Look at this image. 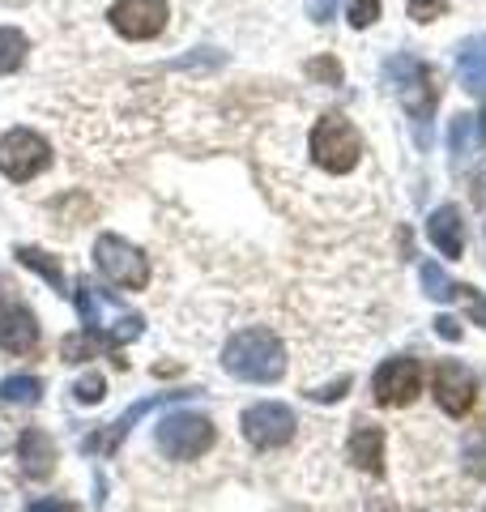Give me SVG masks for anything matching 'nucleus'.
<instances>
[{
    "label": "nucleus",
    "instance_id": "obj_1",
    "mask_svg": "<svg viewBox=\"0 0 486 512\" xmlns=\"http://www.w3.org/2000/svg\"><path fill=\"white\" fill-rule=\"evenodd\" d=\"M222 367L235 380L248 384H273L286 372V346L273 329H239L231 342L222 346Z\"/></svg>",
    "mask_w": 486,
    "mask_h": 512
},
{
    "label": "nucleus",
    "instance_id": "obj_2",
    "mask_svg": "<svg viewBox=\"0 0 486 512\" xmlns=\"http://www.w3.org/2000/svg\"><path fill=\"white\" fill-rule=\"evenodd\" d=\"M307 146H312V163L320 171L329 175H350L354 167L363 163V137L359 128H354L346 116H337V111H329V116H320L312 137H307Z\"/></svg>",
    "mask_w": 486,
    "mask_h": 512
},
{
    "label": "nucleus",
    "instance_id": "obj_3",
    "mask_svg": "<svg viewBox=\"0 0 486 512\" xmlns=\"http://www.w3.org/2000/svg\"><path fill=\"white\" fill-rule=\"evenodd\" d=\"M218 440V427L197 410H175L154 427V444L167 461H197Z\"/></svg>",
    "mask_w": 486,
    "mask_h": 512
},
{
    "label": "nucleus",
    "instance_id": "obj_4",
    "mask_svg": "<svg viewBox=\"0 0 486 512\" xmlns=\"http://www.w3.org/2000/svg\"><path fill=\"white\" fill-rule=\"evenodd\" d=\"M94 265H99V274L107 282H116L120 291H145V286H150V256L120 235L94 239Z\"/></svg>",
    "mask_w": 486,
    "mask_h": 512
},
{
    "label": "nucleus",
    "instance_id": "obj_5",
    "mask_svg": "<svg viewBox=\"0 0 486 512\" xmlns=\"http://www.w3.org/2000/svg\"><path fill=\"white\" fill-rule=\"evenodd\" d=\"M388 86H393V94H397V103L410 111L414 120H431V111H435V77H431V69L418 56H410V52H401V56H393L388 60Z\"/></svg>",
    "mask_w": 486,
    "mask_h": 512
},
{
    "label": "nucleus",
    "instance_id": "obj_6",
    "mask_svg": "<svg viewBox=\"0 0 486 512\" xmlns=\"http://www.w3.org/2000/svg\"><path fill=\"white\" fill-rule=\"evenodd\" d=\"M47 167H52V146H47L35 128H9L0 137V175L5 180L26 184Z\"/></svg>",
    "mask_w": 486,
    "mask_h": 512
},
{
    "label": "nucleus",
    "instance_id": "obj_7",
    "mask_svg": "<svg viewBox=\"0 0 486 512\" xmlns=\"http://www.w3.org/2000/svg\"><path fill=\"white\" fill-rule=\"evenodd\" d=\"M371 393H376L380 406H410L418 393H423V363L410 355L384 359L371 376Z\"/></svg>",
    "mask_w": 486,
    "mask_h": 512
},
{
    "label": "nucleus",
    "instance_id": "obj_8",
    "mask_svg": "<svg viewBox=\"0 0 486 512\" xmlns=\"http://www.w3.org/2000/svg\"><path fill=\"white\" fill-rule=\"evenodd\" d=\"M239 427H243V436H248V444L261 448V453L265 448H282V444H290V436H295V410L282 406V402H256V406L243 410Z\"/></svg>",
    "mask_w": 486,
    "mask_h": 512
},
{
    "label": "nucleus",
    "instance_id": "obj_9",
    "mask_svg": "<svg viewBox=\"0 0 486 512\" xmlns=\"http://www.w3.org/2000/svg\"><path fill=\"white\" fill-rule=\"evenodd\" d=\"M111 26L128 43H150L167 30V0H116Z\"/></svg>",
    "mask_w": 486,
    "mask_h": 512
},
{
    "label": "nucleus",
    "instance_id": "obj_10",
    "mask_svg": "<svg viewBox=\"0 0 486 512\" xmlns=\"http://www.w3.org/2000/svg\"><path fill=\"white\" fill-rule=\"evenodd\" d=\"M431 389H435V402H440V410L452 414V419H461V414L474 410L478 384H474V372H469L465 363L444 359L440 367H435V376H431Z\"/></svg>",
    "mask_w": 486,
    "mask_h": 512
},
{
    "label": "nucleus",
    "instance_id": "obj_11",
    "mask_svg": "<svg viewBox=\"0 0 486 512\" xmlns=\"http://www.w3.org/2000/svg\"><path fill=\"white\" fill-rule=\"evenodd\" d=\"M18 466L26 478H52L56 470V444L43 427H26L18 436Z\"/></svg>",
    "mask_w": 486,
    "mask_h": 512
},
{
    "label": "nucleus",
    "instance_id": "obj_12",
    "mask_svg": "<svg viewBox=\"0 0 486 512\" xmlns=\"http://www.w3.org/2000/svg\"><path fill=\"white\" fill-rule=\"evenodd\" d=\"M39 346V320L26 308H5L0 312V350L5 355H30Z\"/></svg>",
    "mask_w": 486,
    "mask_h": 512
},
{
    "label": "nucleus",
    "instance_id": "obj_13",
    "mask_svg": "<svg viewBox=\"0 0 486 512\" xmlns=\"http://www.w3.org/2000/svg\"><path fill=\"white\" fill-rule=\"evenodd\" d=\"M427 239L435 248H440L444 256H457L465 252V218H461V210L457 205H440V210H431V218H427Z\"/></svg>",
    "mask_w": 486,
    "mask_h": 512
},
{
    "label": "nucleus",
    "instance_id": "obj_14",
    "mask_svg": "<svg viewBox=\"0 0 486 512\" xmlns=\"http://www.w3.org/2000/svg\"><path fill=\"white\" fill-rule=\"evenodd\" d=\"M350 461L363 474H384V427L376 423H354L350 431Z\"/></svg>",
    "mask_w": 486,
    "mask_h": 512
},
{
    "label": "nucleus",
    "instance_id": "obj_15",
    "mask_svg": "<svg viewBox=\"0 0 486 512\" xmlns=\"http://www.w3.org/2000/svg\"><path fill=\"white\" fill-rule=\"evenodd\" d=\"M175 397H184V393H154V397H145V402H137L133 410L124 414V419H116V423H111V427L103 431V436L86 440V448H99V453H111V448H116V444L128 436V431H133V423L141 419V414H150V410H154V406H162V402H175Z\"/></svg>",
    "mask_w": 486,
    "mask_h": 512
},
{
    "label": "nucleus",
    "instance_id": "obj_16",
    "mask_svg": "<svg viewBox=\"0 0 486 512\" xmlns=\"http://www.w3.org/2000/svg\"><path fill=\"white\" fill-rule=\"evenodd\" d=\"M457 73L469 94H486V35H474L457 47Z\"/></svg>",
    "mask_w": 486,
    "mask_h": 512
},
{
    "label": "nucleus",
    "instance_id": "obj_17",
    "mask_svg": "<svg viewBox=\"0 0 486 512\" xmlns=\"http://www.w3.org/2000/svg\"><path fill=\"white\" fill-rule=\"evenodd\" d=\"M26 52H30V39L22 35V30L0 26V77H5V73H18L22 64H26Z\"/></svg>",
    "mask_w": 486,
    "mask_h": 512
},
{
    "label": "nucleus",
    "instance_id": "obj_18",
    "mask_svg": "<svg viewBox=\"0 0 486 512\" xmlns=\"http://www.w3.org/2000/svg\"><path fill=\"white\" fill-rule=\"evenodd\" d=\"M43 397V380L39 376H9L0 380V402L5 406H35Z\"/></svg>",
    "mask_w": 486,
    "mask_h": 512
},
{
    "label": "nucleus",
    "instance_id": "obj_19",
    "mask_svg": "<svg viewBox=\"0 0 486 512\" xmlns=\"http://www.w3.org/2000/svg\"><path fill=\"white\" fill-rule=\"evenodd\" d=\"M13 256H18V261H22L26 269H35V274H39L43 282H52V291H64V286H69V282H64V269H60L47 252H39V248H18Z\"/></svg>",
    "mask_w": 486,
    "mask_h": 512
},
{
    "label": "nucleus",
    "instance_id": "obj_20",
    "mask_svg": "<svg viewBox=\"0 0 486 512\" xmlns=\"http://www.w3.org/2000/svg\"><path fill=\"white\" fill-rule=\"evenodd\" d=\"M418 274H423V291H427V299H435V303H448V299H457V295H461V286L452 282L435 261H427L423 269H418Z\"/></svg>",
    "mask_w": 486,
    "mask_h": 512
},
{
    "label": "nucleus",
    "instance_id": "obj_21",
    "mask_svg": "<svg viewBox=\"0 0 486 512\" xmlns=\"http://www.w3.org/2000/svg\"><path fill=\"white\" fill-rule=\"evenodd\" d=\"M448 146H452V154H457V158L474 154V146H478V116H457V120H452Z\"/></svg>",
    "mask_w": 486,
    "mask_h": 512
},
{
    "label": "nucleus",
    "instance_id": "obj_22",
    "mask_svg": "<svg viewBox=\"0 0 486 512\" xmlns=\"http://www.w3.org/2000/svg\"><path fill=\"white\" fill-rule=\"evenodd\" d=\"M73 397H77L81 406H99L103 397H107V380H103L99 372H86V376L73 384Z\"/></svg>",
    "mask_w": 486,
    "mask_h": 512
},
{
    "label": "nucleus",
    "instance_id": "obj_23",
    "mask_svg": "<svg viewBox=\"0 0 486 512\" xmlns=\"http://www.w3.org/2000/svg\"><path fill=\"white\" fill-rule=\"evenodd\" d=\"M346 18H350L354 30L376 26V18H380V0H346Z\"/></svg>",
    "mask_w": 486,
    "mask_h": 512
},
{
    "label": "nucleus",
    "instance_id": "obj_24",
    "mask_svg": "<svg viewBox=\"0 0 486 512\" xmlns=\"http://www.w3.org/2000/svg\"><path fill=\"white\" fill-rule=\"evenodd\" d=\"M448 5L444 0H410V18L414 22H435V18H444Z\"/></svg>",
    "mask_w": 486,
    "mask_h": 512
},
{
    "label": "nucleus",
    "instance_id": "obj_25",
    "mask_svg": "<svg viewBox=\"0 0 486 512\" xmlns=\"http://www.w3.org/2000/svg\"><path fill=\"white\" fill-rule=\"evenodd\" d=\"M307 73H312V77H324L329 86L342 82V64L329 60V56H324V60H312V64H307Z\"/></svg>",
    "mask_w": 486,
    "mask_h": 512
},
{
    "label": "nucleus",
    "instance_id": "obj_26",
    "mask_svg": "<svg viewBox=\"0 0 486 512\" xmlns=\"http://www.w3.org/2000/svg\"><path fill=\"white\" fill-rule=\"evenodd\" d=\"M303 5H307V18H312V22H333V13H337V0H303Z\"/></svg>",
    "mask_w": 486,
    "mask_h": 512
},
{
    "label": "nucleus",
    "instance_id": "obj_27",
    "mask_svg": "<svg viewBox=\"0 0 486 512\" xmlns=\"http://www.w3.org/2000/svg\"><path fill=\"white\" fill-rule=\"evenodd\" d=\"M461 295L469 299V312H474V316L482 320V325H486V299H482V295L474 291V286H461Z\"/></svg>",
    "mask_w": 486,
    "mask_h": 512
},
{
    "label": "nucleus",
    "instance_id": "obj_28",
    "mask_svg": "<svg viewBox=\"0 0 486 512\" xmlns=\"http://www.w3.org/2000/svg\"><path fill=\"white\" fill-rule=\"evenodd\" d=\"M26 512H77V508H73L69 500H35Z\"/></svg>",
    "mask_w": 486,
    "mask_h": 512
},
{
    "label": "nucleus",
    "instance_id": "obj_29",
    "mask_svg": "<svg viewBox=\"0 0 486 512\" xmlns=\"http://www.w3.org/2000/svg\"><path fill=\"white\" fill-rule=\"evenodd\" d=\"M435 333H440V338H448V342H457V338H461V325H457L452 316H440V320H435Z\"/></svg>",
    "mask_w": 486,
    "mask_h": 512
},
{
    "label": "nucleus",
    "instance_id": "obj_30",
    "mask_svg": "<svg viewBox=\"0 0 486 512\" xmlns=\"http://www.w3.org/2000/svg\"><path fill=\"white\" fill-rule=\"evenodd\" d=\"M342 389H346V380L329 384V389H316V393H312V402H337V397H342Z\"/></svg>",
    "mask_w": 486,
    "mask_h": 512
}]
</instances>
